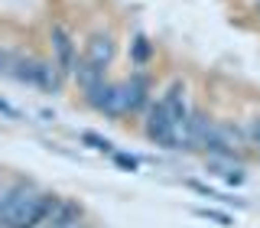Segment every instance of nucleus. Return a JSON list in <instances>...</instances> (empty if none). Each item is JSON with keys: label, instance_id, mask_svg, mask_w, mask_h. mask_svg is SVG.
<instances>
[{"label": "nucleus", "instance_id": "3", "mask_svg": "<svg viewBox=\"0 0 260 228\" xmlns=\"http://www.w3.org/2000/svg\"><path fill=\"white\" fill-rule=\"evenodd\" d=\"M146 140L156 144V147H169V150H176L173 144V118H169L166 104L162 101H150V111H146Z\"/></svg>", "mask_w": 260, "mask_h": 228}, {"label": "nucleus", "instance_id": "20", "mask_svg": "<svg viewBox=\"0 0 260 228\" xmlns=\"http://www.w3.org/2000/svg\"><path fill=\"white\" fill-rule=\"evenodd\" d=\"M254 10H257V16H260V0H254Z\"/></svg>", "mask_w": 260, "mask_h": 228}, {"label": "nucleus", "instance_id": "8", "mask_svg": "<svg viewBox=\"0 0 260 228\" xmlns=\"http://www.w3.org/2000/svg\"><path fill=\"white\" fill-rule=\"evenodd\" d=\"M32 192H36V186H32L29 179H20V183H13L10 189L0 195V222H7V218H10L13 212L20 209L23 202H26L29 195H32Z\"/></svg>", "mask_w": 260, "mask_h": 228}, {"label": "nucleus", "instance_id": "16", "mask_svg": "<svg viewBox=\"0 0 260 228\" xmlns=\"http://www.w3.org/2000/svg\"><path fill=\"white\" fill-rule=\"evenodd\" d=\"M114 163H117V166H124V169H130V173L140 166V160H137V157H127V153H114Z\"/></svg>", "mask_w": 260, "mask_h": 228}, {"label": "nucleus", "instance_id": "1", "mask_svg": "<svg viewBox=\"0 0 260 228\" xmlns=\"http://www.w3.org/2000/svg\"><path fill=\"white\" fill-rule=\"evenodd\" d=\"M55 206H59V195L55 192H32L29 199L7 218V225L10 228H46V222L55 212Z\"/></svg>", "mask_w": 260, "mask_h": 228}, {"label": "nucleus", "instance_id": "21", "mask_svg": "<svg viewBox=\"0 0 260 228\" xmlns=\"http://www.w3.org/2000/svg\"><path fill=\"white\" fill-rule=\"evenodd\" d=\"M0 228H10V225H7V222H0Z\"/></svg>", "mask_w": 260, "mask_h": 228}, {"label": "nucleus", "instance_id": "12", "mask_svg": "<svg viewBox=\"0 0 260 228\" xmlns=\"http://www.w3.org/2000/svg\"><path fill=\"white\" fill-rule=\"evenodd\" d=\"M36 65H39V59H32V55H10V72H13V78H20V81H29L32 85Z\"/></svg>", "mask_w": 260, "mask_h": 228}, {"label": "nucleus", "instance_id": "13", "mask_svg": "<svg viewBox=\"0 0 260 228\" xmlns=\"http://www.w3.org/2000/svg\"><path fill=\"white\" fill-rule=\"evenodd\" d=\"M81 144H88L91 150H104V153L114 150V144L108 140V137H98V134H91V130H85V134H81Z\"/></svg>", "mask_w": 260, "mask_h": 228}, {"label": "nucleus", "instance_id": "15", "mask_svg": "<svg viewBox=\"0 0 260 228\" xmlns=\"http://www.w3.org/2000/svg\"><path fill=\"white\" fill-rule=\"evenodd\" d=\"M199 215L202 218H208V222H218V225H234V218L231 215H224V212H215V209H199Z\"/></svg>", "mask_w": 260, "mask_h": 228}, {"label": "nucleus", "instance_id": "9", "mask_svg": "<svg viewBox=\"0 0 260 228\" xmlns=\"http://www.w3.org/2000/svg\"><path fill=\"white\" fill-rule=\"evenodd\" d=\"M81 206L75 199H59V206H55V212L49 215V222H46V228H78V222H81Z\"/></svg>", "mask_w": 260, "mask_h": 228}, {"label": "nucleus", "instance_id": "14", "mask_svg": "<svg viewBox=\"0 0 260 228\" xmlns=\"http://www.w3.org/2000/svg\"><path fill=\"white\" fill-rule=\"evenodd\" d=\"M150 52H153V49H150V43H146V36H137V39H134V62L140 65V69L146 65Z\"/></svg>", "mask_w": 260, "mask_h": 228}, {"label": "nucleus", "instance_id": "11", "mask_svg": "<svg viewBox=\"0 0 260 228\" xmlns=\"http://www.w3.org/2000/svg\"><path fill=\"white\" fill-rule=\"evenodd\" d=\"M72 78H75V81H78V88L88 95L94 85H101V81H104V69H98V65H91L88 59H78L75 72H72Z\"/></svg>", "mask_w": 260, "mask_h": 228}, {"label": "nucleus", "instance_id": "6", "mask_svg": "<svg viewBox=\"0 0 260 228\" xmlns=\"http://www.w3.org/2000/svg\"><path fill=\"white\" fill-rule=\"evenodd\" d=\"M114 52H117V46H114L111 33H94V36L85 43V55H81V59H88L91 65H98V69H108Z\"/></svg>", "mask_w": 260, "mask_h": 228}, {"label": "nucleus", "instance_id": "5", "mask_svg": "<svg viewBox=\"0 0 260 228\" xmlns=\"http://www.w3.org/2000/svg\"><path fill=\"white\" fill-rule=\"evenodd\" d=\"M124 88V101H127V114H137L140 108L150 104V92H153V81L146 72H134L127 81H120Z\"/></svg>", "mask_w": 260, "mask_h": 228}, {"label": "nucleus", "instance_id": "18", "mask_svg": "<svg viewBox=\"0 0 260 228\" xmlns=\"http://www.w3.org/2000/svg\"><path fill=\"white\" fill-rule=\"evenodd\" d=\"M7 72H10V52L0 49V75H7Z\"/></svg>", "mask_w": 260, "mask_h": 228}, {"label": "nucleus", "instance_id": "10", "mask_svg": "<svg viewBox=\"0 0 260 228\" xmlns=\"http://www.w3.org/2000/svg\"><path fill=\"white\" fill-rule=\"evenodd\" d=\"M211 124H215V121H208L205 111H192L189 114V140H185V150H202V153H205Z\"/></svg>", "mask_w": 260, "mask_h": 228}, {"label": "nucleus", "instance_id": "17", "mask_svg": "<svg viewBox=\"0 0 260 228\" xmlns=\"http://www.w3.org/2000/svg\"><path fill=\"white\" fill-rule=\"evenodd\" d=\"M0 114H7V118H20V111H16L13 104H7L4 98H0Z\"/></svg>", "mask_w": 260, "mask_h": 228}, {"label": "nucleus", "instance_id": "7", "mask_svg": "<svg viewBox=\"0 0 260 228\" xmlns=\"http://www.w3.org/2000/svg\"><path fill=\"white\" fill-rule=\"evenodd\" d=\"M69 78L65 72L55 65V59H39V65H36V78H32V85L36 88H43V92H49V95H59L62 92V81Z\"/></svg>", "mask_w": 260, "mask_h": 228}, {"label": "nucleus", "instance_id": "4", "mask_svg": "<svg viewBox=\"0 0 260 228\" xmlns=\"http://www.w3.org/2000/svg\"><path fill=\"white\" fill-rule=\"evenodd\" d=\"M49 39H52V59L55 65L65 72V75L72 78V72H75L78 65V49H75V39H72V33L62 26V23H52V30H49Z\"/></svg>", "mask_w": 260, "mask_h": 228}, {"label": "nucleus", "instance_id": "2", "mask_svg": "<svg viewBox=\"0 0 260 228\" xmlns=\"http://www.w3.org/2000/svg\"><path fill=\"white\" fill-rule=\"evenodd\" d=\"M244 150V130L234 124H211L208 130V144L205 153L211 157H234V153Z\"/></svg>", "mask_w": 260, "mask_h": 228}, {"label": "nucleus", "instance_id": "19", "mask_svg": "<svg viewBox=\"0 0 260 228\" xmlns=\"http://www.w3.org/2000/svg\"><path fill=\"white\" fill-rule=\"evenodd\" d=\"M250 137L257 140V150H260V121H254V127H250Z\"/></svg>", "mask_w": 260, "mask_h": 228}]
</instances>
